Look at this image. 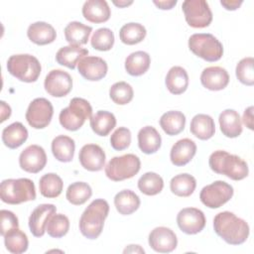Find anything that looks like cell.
Listing matches in <instances>:
<instances>
[{"mask_svg": "<svg viewBox=\"0 0 254 254\" xmlns=\"http://www.w3.org/2000/svg\"><path fill=\"white\" fill-rule=\"evenodd\" d=\"M213 228L215 233L230 245L244 243L250 232L248 223L230 211L217 213L213 218Z\"/></svg>", "mask_w": 254, "mask_h": 254, "instance_id": "obj_1", "label": "cell"}, {"mask_svg": "<svg viewBox=\"0 0 254 254\" xmlns=\"http://www.w3.org/2000/svg\"><path fill=\"white\" fill-rule=\"evenodd\" d=\"M108 212L109 204L105 199H94L80 216L79 230L81 234L88 239H96L102 232Z\"/></svg>", "mask_w": 254, "mask_h": 254, "instance_id": "obj_2", "label": "cell"}, {"mask_svg": "<svg viewBox=\"0 0 254 254\" xmlns=\"http://www.w3.org/2000/svg\"><path fill=\"white\" fill-rule=\"evenodd\" d=\"M210 169L219 175H224L233 181H240L248 176L247 163L236 155L223 150L214 151L208 160Z\"/></svg>", "mask_w": 254, "mask_h": 254, "instance_id": "obj_3", "label": "cell"}, {"mask_svg": "<svg viewBox=\"0 0 254 254\" xmlns=\"http://www.w3.org/2000/svg\"><path fill=\"white\" fill-rule=\"evenodd\" d=\"M1 200L8 204H20L36 198L35 185L27 178L8 179L0 185Z\"/></svg>", "mask_w": 254, "mask_h": 254, "instance_id": "obj_4", "label": "cell"}, {"mask_svg": "<svg viewBox=\"0 0 254 254\" xmlns=\"http://www.w3.org/2000/svg\"><path fill=\"white\" fill-rule=\"evenodd\" d=\"M7 69L10 74L24 82L36 81L42 70L39 60L29 54L11 56L7 61Z\"/></svg>", "mask_w": 254, "mask_h": 254, "instance_id": "obj_5", "label": "cell"}, {"mask_svg": "<svg viewBox=\"0 0 254 254\" xmlns=\"http://www.w3.org/2000/svg\"><path fill=\"white\" fill-rule=\"evenodd\" d=\"M92 114L90 103L80 97H74L69 101V105L60 112L59 120L61 125L68 131L78 130L89 119Z\"/></svg>", "mask_w": 254, "mask_h": 254, "instance_id": "obj_6", "label": "cell"}, {"mask_svg": "<svg viewBox=\"0 0 254 254\" xmlns=\"http://www.w3.org/2000/svg\"><path fill=\"white\" fill-rule=\"evenodd\" d=\"M190 50L206 62H216L223 55L222 44L211 34H193L189 39Z\"/></svg>", "mask_w": 254, "mask_h": 254, "instance_id": "obj_7", "label": "cell"}, {"mask_svg": "<svg viewBox=\"0 0 254 254\" xmlns=\"http://www.w3.org/2000/svg\"><path fill=\"white\" fill-rule=\"evenodd\" d=\"M140 168V159L134 154H126L112 158L105 166V175L111 181L120 182L137 175Z\"/></svg>", "mask_w": 254, "mask_h": 254, "instance_id": "obj_8", "label": "cell"}, {"mask_svg": "<svg viewBox=\"0 0 254 254\" xmlns=\"http://www.w3.org/2000/svg\"><path fill=\"white\" fill-rule=\"evenodd\" d=\"M182 9L187 23L192 28H205L212 21L211 10L204 0H186Z\"/></svg>", "mask_w": 254, "mask_h": 254, "instance_id": "obj_9", "label": "cell"}, {"mask_svg": "<svg viewBox=\"0 0 254 254\" xmlns=\"http://www.w3.org/2000/svg\"><path fill=\"white\" fill-rule=\"evenodd\" d=\"M233 195V188L224 181H215L202 188L200 201L209 208H218L226 203Z\"/></svg>", "mask_w": 254, "mask_h": 254, "instance_id": "obj_10", "label": "cell"}, {"mask_svg": "<svg viewBox=\"0 0 254 254\" xmlns=\"http://www.w3.org/2000/svg\"><path fill=\"white\" fill-rule=\"evenodd\" d=\"M54 108L50 100L44 97L35 98L28 106L26 111V120L29 125L35 129L47 127L53 117Z\"/></svg>", "mask_w": 254, "mask_h": 254, "instance_id": "obj_11", "label": "cell"}, {"mask_svg": "<svg viewBox=\"0 0 254 254\" xmlns=\"http://www.w3.org/2000/svg\"><path fill=\"white\" fill-rule=\"evenodd\" d=\"M46 91L54 97H64L67 95L72 88V78L64 70L53 69L51 70L44 82Z\"/></svg>", "mask_w": 254, "mask_h": 254, "instance_id": "obj_12", "label": "cell"}, {"mask_svg": "<svg viewBox=\"0 0 254 254\" xmlns=\"http://www.w3.org/2000/svg\"><path fill=\"white\" fill-rule=\"evenodd\" d=\"M204 213L195 207H186L180 210L177 215L179 228L186 234H196L205 226Z\"/></svg>", "mask_w": 254, "mask_h": 254, "instance_id": "obj_13", "label": "cell"}, {"mask_svg": "<svg viewBox=\"0 0 254 254\" xmlns=\"http://www.w3.org/2000/svg\"><path fill=\"white\" fill-rule=\"evenodd\" d=\"M47 164V155L43 147L30 145L23 150L19 157V165L22 170L31 174L42 171Z\"/></svg>", "mask_w": 254, "mask_h": 254, "instance_id": "obj_14", "label": "cell"}, {"mask_svg": "<svg viewBox=\"0 0 254 254\" xmlns=\"http://www.w3.org/2000/svg\"><path fill=\"white\" fill-rule=\"evenodd\" d=\"M177 244V236L171 228L159 226L149 234V245L156 252L170 253L176 249Z\"/></svg>", "mask_w": 254, "mask_h": 254, "instance_id": "obj_15", "label": "cell"}, {"mask_svg": "<svg viewBox=\"0 0 254 254\" xmlns=\"http://www.w3.org/2000/svg\"><path fill=\"white\" fill-rule=\"evenodd\" d=\"M77 69L80 75L90 81L102 79L107 73V64L99 57L86 56L77 64Z\"/></svg>", "mask_w": 254, "mask_h": 254, "instance_id": "obj_16", "label": "cell"}, {"mask_svg": "<svg viewBox=\"0 0 254 254\" xmlns=\"http://www.w3.org/2000/svg\"><path fill=\"white\" fill-rule=\"evenodd\" d=\"M80 165L87 171L98 172L103 169L105 164V153L96 144L84 145L78 155Z\"/></svg>", "mask_w": 254, "mask_h": 254, "instance_id": "obj_17", "label": "cell"}, {"mask_svg": "<svg viewBox=\"0 0 254 254\" xmlns=\"http://www.w3.org/2000/svg\"><path fill=\"white\" fill-rule=\"evenodd\" d=\"M56 211L57 207L52 203L40 204L32 211L29 217V228L35 237H41L45 234L48 220Z\"/></svg>", "mask_w": 254, "mask_h": 254, "instance_id": "obj_18", "label": "cell"}, {"mask_svg": "<svg viewBox=\"0 0 254 254\" xmlns=\"http://www.w3.org/2000/svg\"><path fill=\"white\" fill-rule=\"evenodd\" d=\"M200 82L209 90H222L229 82V74L227 70L221 66H208L202 70Z\"/></svg>", "mask_w": 254, "mask_h": 254, "instance_id": "obj_19", "label": "cell"}, {"mask_svg": "<svg viewBox=\"0 0 254 254\" xmlns=\"http://www.w3.org/2000/svg\"><path fill=\"white\" fill-rule=\"evenodd\" d=\"M195 153V143L189 138H184L177 141L173 145L170 153V159L175 166L182 167L190 163L191 159L194 157Z\"/></svg>", "mask_w": 254, "mask_h": 254, "instance_id": "obj_20", "label": "cell"}, {"mask_svg": "<svg viewBox=\"0 0 254 254\" xmlns=\"http://www.w3.org/2000/svg\"><path fill=\"white\" fill-rule=\"evenodd\" d=\"M82 15L88 22L98 24L108 21L111 11L104 0H88L82 6Z\"/></svg>", "mask_w": 254, "mask_h": 254, "instance_id": "obj_21", "label": "cell"}, {"mask_svg": "<svg viewBox=\"0 0 254 254\" xmlns=\"http://www.w3.org/2000/svg\"><path fill=\"white\" fill-rule=\"evenodd\" d=\"M27 36L36 45L44 46L56 40L57 32L51 24L46 22H35L27 30Z\"/></svg>", "mask_w": 254, "mask_h": 254, "instance_id": "obj_22", "label": "cell"}, {"mask_svg": "<svg viewBox=\"0 0 254 254\" xmlns=\"http://www.w3.org/2000/svg\"><path fill=\"white\" fill-rule=\"evenodd\" d=\"M219 125L222 134L228 138H236L242 133L240 115L234 109H225L219 114Z\"/></svg>", "mask_w": 254, "mask_h": 254, "instance_id": "obj_23", "label": "cell"}, {"mask_svg": "<svg viewBox=\"0 0 254 254\" xmlns=\"http://www.w3.org/2000/svg\"><path fill=\"white\" fill-rule=\"evenodd\" d=\"M162 144V138L153 126H145L138 132V146L145 154L156 153Z\"/></svg>", "mask_w": 254, "mask_h": 254, "instance_id": "obj_24", "label": "cell"}, {"mask_svg": "<svg viewBox=\"0 0 254 254\" xmlns=\"http://www.w3.org/2000/svg\"><path fill=\"white\" fill-rule=\"evenodd\" d=\"M87 55L88 51L86 49L81 48L80 46L69 45L63 47L58 51L56 55V61L61 65H64L68 68L74 69L75 65L79 63V61Z\"/></svg>", "mask_w": 254, "mask_h": 254, "instance_id": "obj_25", "label": "cell"}, {"mask_svg": "<svg viewBox=\"0 0 254 254\" xmlns=\"http://www.w3.org/2000/svg\"><path fill=\"white\" fill-rule=\"evenodd\" d=\"M168 90L173 94H182L189 86V75L182 66H173L166 75L165 80Z\"/></svg>", "mask_w": 254, "mask_h": 254, "instance_id": "obj_26", "label": "cell"}, {"mask_svg": "<svg viewBox=\"0 0 254 254\" xmlns=\"http://www.w3.org/2000/svg\"><path fill=\"white\" fill-rule=\"evenodd\" d=\"M190 130L196 138L208 140L214 135L215 124L211 116L207 114H196L190 121Z\"/></svg>", "mask_w": 254, "mask_h": 254, "instance_id": "obj_27", "label": "cell"}, {"mask_svg": "<svg viewBox=\"0 0 254 254\" xmlns=\"http://www.w3.org/2000/svg\"><path fill=\"white\" fill-rule=\"evenodd\" d=\"M28 138V130L21 122H14L2 131V141L10 149L19 148Z\"/></svg>", "mask_w": 254, "mask_h": 254, "instance_id": "obj_28", "label": "cell"}, {"mask_svg": "<svg viewBox=\"0 0 254 254\" xmlns=\"http://www.w3.org/2000/svg\"><path fill=\"white\" fill-rule=\"evenodd\" d=\"M75 150L73 139L65 135L57 136L52 142V152L54 157L63 163H68L72 160Z\"/></svg>", "mask_w": 254, "mask_h": 254, "instance_id": "obj_29", "label": "cell"}, {"mask_svg": "<svg viewBox=\"0 0 254 254\" xmlns=\"http://www.w3.org/2000/svg\"><path fill=\"white\" fill-rule=\"evenodd\" d=\"M151 58L148 53L137 51L130 54L125 60V69L132 76L144 74L150 67Z\"/></svg>", "mask_w": 254, "mask_h": 254, "instance_id": "obj_30", "label": "cell"}, {"mask_svg": "<svg viewBox=\"0 0 254 254\" xmlns=\"http://www.w3.org/2000/svg\"><path fill=\"white\" fill-rule=\"evenodd\" d=\"M92 28L77 21H72L64 28V37L69 45H85L89 39Z\"/></svg>", "mask_w": 254, "mask_h": 254, "instance_id": "obj_31", "label": "cell"}, {"mask_svg": "<svg viewBox=\"0 0 254 254\" xmlns=\"http://www.w3.org/2000/svg\"><path fill=\"white\" fill-rule=\"evenodd\" d=\"M186 125V116L181 111L171 110L164 113L160 118V126L167 135L180 134Z\"/></svg>", "mask_w": 254, "mask_h": 254, "instance_id": "obj_32", "label": "cell"}, {"mask_svg": "<svg viewBox=\"0 0 254 254\" xmlns=\"http://www.w3.org/2000/svg\"><path fill=\"white\" fill-rule=\"evenodd\" d=\"M114 205L120 214L129 215L139 208L140 198L133 190H123L114 196Z\"/></svg>", "mask_w": 254, "mask_h": 254, "instance_id": "obj_33", "label": "cell"}, {"mask_svg": "<svg viewBox=\"0 0 254 254\" xmlns=\"http://www.w3.org/2000/svg\"><path fill=\"white\" fill-rule=\"evenodd\" d=\"M116 125V118L113 113L99 110L90 117V127L98 136H107Z\"/></svg>", "mask_w": 254, "mask_h": 254, "instance_id": "obj_34", "label": "cell"}, {"mask_svg": "<svg viewBox=\"0 0 254 254\" xmlns=\"http://www.w3.org/2000/svg\"><path fill=\"white\" fill-rule=\"evenodd\" d=\"M195 179L190 174H180L175 176L170 182L172 192L181 197L190 196L195 190Z\"/></svg>", "mask_w": 254, "mask_h": 254, "instance_id": "obj_35", "label": "cell"}, {"mask_svg": "<svg viewBox=\"0 0 254 254\" xmlns=\"http://www.w3.org/2000/svg\"><path fill=\"white\" fill-rule=\"evenodd\" d=\"M64 183L60 176L49 173L44 175L39 182V189L40 192L43 196L48 198H55L58 197L63 190Z\"/></svg>", "mask_w": 254, "mask_h": 254, "instance_id": "obj_36", "label": "cell"}, {"mask_svg": "<svg viewBox=\"0 0 254 254\" xmlns=\"http://www.w3.org/2000/svg\"><path fill=\"white\" fill-rule=\"evenodd\" d=\"M92 190L87 183L75 182L68 186L65 197L71 204L81 205L90 198Z\"/></svg>", "mask_w": 254, "mask_h": 254, "instance_id": "obj_37", "label": "cell"}, {"mask_svg": "<svg viewBox=\"0 0 254 254\" xmlns=\"http://www.w3.org/2000/svg\"><path fill=\"white\" fill-rule=\"evenodd\" d=\"M164 181L162 177L154 172L145 173L138 180V189L146 195H156L162 191Z\"/></svg>", "mask_w": 254, "mask_h": 254, "instance_id": "obj_38", "label": "cell"}, {"mask_svg": "<svg viewBox=\"0 0 254 254\" xmlns=\"http://www.w3.org/2000/svg\"><path fill=\"white\" fill-rule=\"evenodd\" d=\"M146 34V29L142 24L132 22L121 27L119 37L121 42L126 45H136L145 39Z\"/></svg>", "mask_w": 254, "mask_h": 254, "instance_id": "obj_39", "label": "cell"}, {"mask_svg": "<svg viewBox=\"0 0 254 254\" xmlns=\"http://www.w3.org/2000/svg\"><path fill=\"white\" fill-rule=\"evenodd\" d=\"M4 244L6 249L13 254H21L27 251L29 241L27 235L19 228L9 231L4 236Z\"/></svg>", "mask_w": 254, "mask_h": 254, "instance_id": "obj_40", "label": "cell"}, {"mask_svg": "<svg viewBox=\"0 0 254 254\" xmlns=\"http://www.w3.org/2000/svg\"><path fill=\"white\" fill-rule=\"evenodd\" d=\"M69 229L68 218L62 213H54L48 220L46 231L53 238H61L64 236Z\"/></svg>", "mask_w": 254, "mask_h": 254, "instance_id": "obj_41", "label": "cell"}, {"mask_svg": "<svg viewBox=\"0 0 254 254\" xmlns=\"http://www.w3.org/2000/svg\"><path fill=\"white\" fill-rule=\"evenodd\" d=\"M134 91L132 86L125 81H118L111 85L109 96L111 100L118 105H125L133 99Z\"/></svg>", "mask_w": 254, "mask_h": 254, "instance_id": "obj_42", "label": "cell"}, {"mask_svg": "<svg viewBox=\"0 0 254 254\" xmlns=\"http://www.w3.org/2000/svg\"><path fill=\"white\" fill-rule=\"evenodd\" d=\"M90 43L92 48H94L97 51H109L111 50L114 44V34L108 28L97 29L93 33L90 39Z\"/></svg>", "mask_w": 254, "mask_h": 254, "instance_id": "obj_43", "label": "cell"}, {"mask_svg": "<svg viewBox=\"0 0 254 254\" xmlns=\"http://www.w3.org/2000/svg\"><path fill=\"white\" fill-rule=\"evenodd\" d=\"M254 59L252 57H247L242 59L236 65V76L238 80L248 86L254 84Z\"/></svg>", "mask_w": 254, "mask_h": 254, "instance_id": "obj_44", "label": "cell"}, {"mask_svg": "<svg viewBox=\"0 0 254 254\" xmlns=\"http://www.w3.org/2000/svg\"><path fill=\"white\" fill-rule=\"evenodd\" d=\"M131 143V132L126 127L117 128L110 137V145L116 151L127 149Z\"/></svg>", "mask_w": 254, "mask_h": 254, "instance_id": "obj_45", "label": "cell"}, {"mask_svg": "<svg viewBox=\"0 0 254 254\" xmlns=\"http://www.w3.org/2000/svg\"><path fill=\"white\" fill-rule=\"evenodd\" d=\"M0 218H1V226H0V233L4 237L9 231L19 227L18 217L10 210L2 209L0 211Z\"/></svg>", "mask_w": 254, "mask_h": 254, "instance_id": "obj_46", "label": "cell"}, {"mask_svg": "<svg viewBox=\"0 0 254 254\" xmlns=\"http://www.w3.org/2000/svg\"><path fill=\"white\" fill-rule=\"evenodd\" d=\"M242 121L247 128L253 130V106H249L244 110Z\"/></svg>", "mask_w": 254, "mask_h": 254, "instance_id": "obj_47", "label": "cell"}, {"mask_svg": "<svg viewBox=\"0 0 254 254\" xmlns=\"http://www.w3.org/2000/svg\"><path fill=\"white\" fill-rule=\"evenodd\" d=\"M243 3L242 0H221L220 4L226 9V10H236L240 7V5Z\"/></svg>", "mask_w": 254, "mask_h": 254, "instance_id": "obj_48", "label": "cell"}, {"mask_svg": "<svg viewBox=\"0 0 254 254\" xmlns=\"http://www.w3.org/2000/svg\"><path fill=\"white\" fill-rule=\"evenodd\" d=\"M153 3L158 8H160L162 10H170L177 4V0H167V1H156V0H154Z\"/></svg>", "mask_w": 254, "mask_h": 254, "instance_id": "obj_49", "label": "cell"}, {"mask_svg": "<svg viewBox=\"0 0 254 254\" xmlns=\"http://www.w3.org/2000/svg\"><path fill=\"white\" fill-rule=\"evenodd\" d=\"M1 122H4L11 115V107L5 101H1Z\"/></svg>", "mask_w": 254, "mask_h": 254, "instance_id": "obj_50", "label": "cell"}, {"mask_svg": "<svg viewBox=\"0 0 254 254\" xmlns=\"http://www.w3.org/2000/svg\"><path fill=\"white\" fill-rule=\"evenodd\" d=\"M144 253V249H142L140 247V245H128V247H126L124 249V253Z\"/></svg>", "mask_w": 254, "mask_h": 254, "instance_id": "obj_51", "label": "cell"}, {"mask_svg": "<svg viewBox=\"0 0 254 254\" xmlns=\"http://www.w3.org/2000/svg\"><path fill=\"white\" fill-rule=\"evenodd\" d=\"M133 3V1H113V4L118 6L119 8H123V7H127L129 5H131Z\"/></svg>", "mask_w": 254, "mask_h": 254, "instance_id": "obj_52", "label": "cell"}]
</instances>
